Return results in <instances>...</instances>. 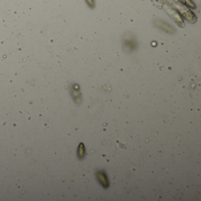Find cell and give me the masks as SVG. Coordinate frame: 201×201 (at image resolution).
<instances>
[{"label":"cell","instance_id":"cell-1","mask_svg":"<svg viewBox=\"0 0 201 201\" xmlns=\"http://www.w3.org/2000/svg\"><path fill=\"white\" fill-rule=\"evenodd\" d=\"M172 4L182 15V16H183L190 23H195V21H196V17L194 14V13L191 11L188 8L182 5L181 3L176 1H173Z\"/></svg>","mask_w":201,"mask_h":201},{"label":"cell","instance_id":"cell-2","mask_svg":"<svg viewBox=\"0 0 201 201\" xmlns=\"http://www.w3.org/2000/svg\"><path fill=\"white\" fill-rule=\"evenodd\" d=\"M165 8L167 11V14L169 15V16L171 17L172 20H173V21L175 22V23L177 24V26H178L181 28H183L185 26L184 22L176 11L167 5H165Z\"/></svg>","mask_w":201,"mask_h":201},{"label":"cell","instance_id":"cell-3","mask_svg":"<svg viewBox=\"0 0 201 201\" xmlns=\"http://www.w3.org/2000/svg\"><path fill=\"white\" fill-rule=\"evenodd\" d=\"M155 24L161 29L169 33H171L172 34V33H173L175 32V29L171 25L161 20H156L155 21Z\"/></svg>","mask_w":201,"mask_h":201},{"label":"cell","instance_id":"cell-4","mask_svg":"<svg viewBox=\"0 0 201 201\" xmlns=\"http://www.w3.org/2000/svg\"><path fill=\"white\" fill-rule=\"evenodd\" d=\"M185 1H186V4H187L189 7H191L192 8H195L196 5H195V4L193 3V1H191V0H185Z\"/></svg>","mask_w":201,"mask_h":201},{"label":"cell","instance_id":"cell-5","mask_svg":"<svg viewBox=\"0 0 201 201\" xmlns=\"http://www.w3.org/2000/svg\"><path fill=\"white\" fill-rule=\"evenodd\" d=\"M86 2L88 5L91 8H93L94 7V0H86Z\"/></svg>","mask_w":201,"mask_h":201}]
</instances>
